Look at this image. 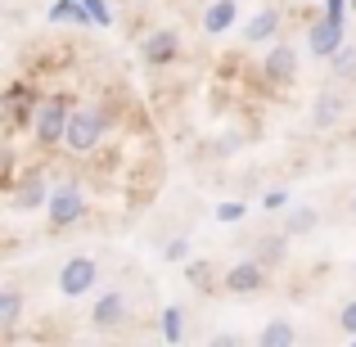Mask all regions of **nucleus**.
Wrapping results in <instances>:
<instances>
[{
  "instance_id": "20",
  "label": "nucleus",
  "mask_w": 356,
  "mask_h": 347,
  "mask_svg": "<svg viewBox=\"0 0 356 347\" xmlns=\"http://www.w3.org/2000/svg\"><path fill=\"white\" fill-rule=\"evenodd\" d=\"M190 280H194V289H203V293H212V289H217V284H212V266H208V261H194V266H190Z\"/></svg>"
},
{
  "instance_id": "23",
  "label": "nucleus",
  "mask_w": 356,
  "mask_h": 347,
  "mask_svg": "<svg viewBox=\"0 0 356 347\" xmlns=\"http://www.w3.org/2000/svg\"><path fill=\"white\" fill-rule=\"evenodd\" d=\"M163 257H167V261H185V257H190V239H185V234H181V239H167Z\"/></svg>"
},
{
  "instance_id": "5",
  "label": "nucleus",
  "mask_w": 356,
  "mask_h": 347,
  "mask_svg": "<svg viewBox=\"0 0 356 347\" xmlns=\"http://www.w3.org/2000/svg\"><path fill=\"white\" fill-rule=\"evenodd\" d=\"M266 280H270V266H261L257 257H243L221 275V289H226L230 298H252V293L266 289Z\"/></svg>"
},
{
  "instance_id": "11",
  "label": "nucleus",
  "mask_w": 356,
  "mask_h": 347,
  "mask_svg": "<svg viewBox=\"0 0 356 347\" xmlns=\"http://www.w3.org/2000/svg\"><path fill=\"white\" fill-rule=\"evenodd\" d=\"M280 27H284V9H280V5H266V9H257V14L243 23L239 36L248 45H266V41H275V36H280Z\"/></svg>"
},
{
  "instance_id": "8",
  "label": "nucleus",
  "mask_w": 356,
  "mask_h": 347,
  "mask_svg": "<svg viewBox=\"0 0 356 347\" xmlns=\"http://www.w3.org/2000/svg\"><path fill=\"white\" fill-rule=\"evenodd\" d=\"M307 45H312V54H316V59H325V63H330L334 54H339L343 45H348V41H343V18H330V14H325V18H316V23H312V32H307Z\"/></svg>"
},
{
  "instance_id": "14",
  "label": "nucleus",
  "mask_w": 356,
  "mask_h": 347,
  "mask_svg": "<svg viewBox=\"0 0 356 347\" xmlns=\"http://www.w3.org/2000/svg\"><path fill=\"white\" fill-rule=\"evenodd\" d=\"M293 343H298V325L289 321V316H270L252 347H293Z\"/></svg>"
},
{
  "instance_id": "10",
  "label": "nucleus",
  "mask_w": 356,
  "mask_h": 347,
  "mask_svg": "<svg viewBox=\"0 0 356 347\" xmlns=\"http://www.w3.org/2000/svg\"><path fill=\"white\" fill-rule=\"evenodd\" d=\"M348 108H352V99L343 95V90H321V95L312 99V127L334 131L343 118H348Z\"/></svg>"
},
{
  "instance_id": "27",
  "label": "nucleus",
  "mask_w": 356,
  "mask_h": 347,
  "mask_svg": "<svg viewBox=\"0 0 356 347\" xmlns=\"http://www.w3.org/2000/svg\"><path fill=\"white\" fill-rule=\"evenodd\" d=\"M348 5H352V9H356V0H348Z\"/></svg>"
},
{
  "instance_id": "18",
  "label": "nucleus",
  "mask_w": 356,
  "mask_h": 347,
  "mask_svg": "<svg viewBox=\"0 0 356 347\" xmlns=\"http://www.w3.org/2000/svg\"><path fill=\"white\" fill-rule=\"evenodd\" d=\"M0 325H5V334H14L23 325V293H18V284L0 289Z\"/></svg>"
},
{
  "instance_id": "29",
  "label": "nucleus",
  "mask_w": 356,
  "mask_h": 347,
  "mask_svg": "<svg viewBox=\"0 0 356 347\" xmlns=\"http://www.w3.org/2000/svg\"><path fill=\"white\" fill-rule=\"evenodd\" d=\"M352 347H356V343H352Z\"/></svg>"
},
{
  "instance_id": "24",
  "label": "nucleus",
  "mask_w": 356,
  "mask_h": 347,
  "mask_svg": "<svg viewBox=\"0 0 356 347\" xmlns=\"http://www.w3.org/2000/svg\"><path fill=\"white\" fill-rule=\"evenodd\" d=\"M208 347H243V339H239V334H230V330H221V334H212V339H208Z\"/></svg>"
},
{
  "instance_id": "15",
  "label": "nucleus",
  "mask_w": 356,
  "mask_h": 347,
  "mask_svg": "<svg viewBox=\"0 0 356 347\" xmlns=\"http://www.w3.org/2000/svg\"><path fill=\"white\" fill-rule=\"evenodd\" d=\"M235 18H239V5H235V0H212V5L203 9V32H208V36H221V32H230V27H235Z\"/></svg>"
},
{
  "instance_id": "17",
  "label": "nucleus",
  "mask_w": 356,
  "mask_h": 347,
  "mask_svg": "<svg viewBox=\"0 0 356 347\" xmlns=\"http://www.w3.org/2000/svg\"><path fill=\"white\" fill-rule=\"evenodd\" d=\"M5 113H9V122H27V127H32L36 95H32L27 86H9V95H5Z\"/></svg>"
},
{
  "instance_id": "25",
  "label": "nucleus",
  "mask_w": 356,
  "mask_h": 347,
  "mask_svg": "<svg viewBox=\"0 0 356 347\" xmlns=\"http://www.w3.org/2000/svg\"><path fill=\"white\" fill-rule=\"evenodd\" d=\"M243 212H248L243 203H221V208H217V217H221V221H239Z\"/></svg>"
},
{
  "instance_id": "3",
  "label": "nucleus",
  "mask_w": 356,
  "mask_h": 347,
  "mask_svg": "<svg viewBox=\"0 0 356 347\" xmlns=\"http://www.w3.org/2000/svg\"><path fill=\"white\" fill-rule=\"evenodd\" d=\"M45 217H50V230H68L77 226L81 217H86V190H81V181H59L50 194V208H45Z\"/></svg>"
},
{
  "instance_id": "21",
  "label": "nucleus",
  "mask_w": 356,
  "mask_h": 347,
  "mask_svg": "<svg viewBox=\"0 0 356 347\" xmlns=\"http://www.w3.org/2000/svg\"><path fill=\"white\" fill-rule=\"evenodd\" d=\"M163 321H167V343H181V321H185V312H181V307H167Z\"/></svg>"
},
{
  "instance_id": "12",
  "label": "nucleus",
  "mask_w": 356,
  "mask_h": 347,
  "mask_svg": "<svg viewBox=\"0 0 356 347\" xmlns=\"http://www.w3.org/2000/svg\"><path fill=\"white\" fill-rule=\"evenodd\" d=\"M140 54H145L149 68H167V63L181 54V36L167 32V27H158V32H149L145 41H140Z\"/></svg>"
},
{
  "instance_id": "1",
  "label": "nucleus",
  "mask_w": 356,
  "mask_h": 347,
  "mask_svg": "<svg viewBox=\"0 0 356 347\" xmlns=\"http://www.w3.org/2000/svg\"><path fill=\"white\" fill-rule=\"evenodd\" d=\"M104 136H108V108L104 104H72L68 136H63L68 154H95Z\"/></svg>"
},
{
  "instance_id": "7",
  "label": "nucleus",
  "mask_w": 356,
  "mask_h": 347,
  "mask_svg": "<svg viewBox=\"0 0 356 347\" xmlns=\"http://www.w3.org/2000/svg\"><path fill=\"white\" fill-rule=\"evenodd\" d=\"M50 176L45 172H32V176H23V185H14L9 190V208L14 212H36V208H50Z\"/></svg>"
},
{
  "instance_id": "2",
  "label": "nucleus",
  "mask_w": 356,
  "mask_h": 347,
  "mask_svg": "<svg viewBox=\"0 0 356 347\" xmlns=\"http://www.w3.org/2000/svg\"><path fill=\"white\" fill-rule=\"evenodd\" d=\"M68 118H72L68 95H41V99H36V113H32L36 149H59L63 136H68Z\"/></svg>"
},
{
  "instance_id": "16",
  "label": "nucleus",
  "mask_w": 356,
  "mask_h": 347,
  "mask_svg": "<svg viewBox=\"0 0 356 347\" xmlns=\"http://www.w3.org/2000/svg\"><path fill=\"white\" fill-rule=\"evenodd\" d=\"M316 226H321V212L312 208V203H302V208H293V212H284V230L289 239H302V234H312Z\"/></svg>"
},
{
  "instance_id": "9",
  "label": "nucleus",
  "mask_w": 356,
  "mask_h": 347,
  "mask_svg": "<svg viewBox=\"0 0 356 347\" xmlns=\"http://www.w3.org/2000/svg\"><path fill=\"white\" fill-rule=\"evenodd\" d=\"M127 316H131L127 293H122V289H108V293H99L95 312H90V325H95V330H122Z\"/></svg>"
},
{
  "instance_id": "22",
  "label": "nucleus",
  "mask_w": 356,
  "mask_h": 347,
  "mask_svg": "<svg viewBox=\"0 0 356 347\" xmlns=\"http://www.w3.org/2000/svg\"><path fill=\"white\" fill-rule=\"evenodd\" d=\"M339 330H343V334H352V339H356V298H352V302H343V307H339Z\"/></svg>"
},
{
  "instance_id": "26",
  "label": "nucleus",
  "mask_w": 356,
  "mask_h": 347,
  "mask_svg": "<svg viewBox=\"0 0 356 347\" xmlns=\"http://www.w3.org/2000/svg\"><path fill=\"white\" fill-rule=\"evenodd\" d=\"M352 221H356V194H352Z\"/></svg>"
},
{
  "instance_id": "28",
  "label": "nucleus",
  "mask_w": 356,
  "mask_h": 347,
  "mask_svg": "<svg viewBox=\"0 0 356 347\" xmlns=\"http://www.w3.org/2000/svg\"><path fill=\"white\" fill-rule=\"evenodd\" d=\"M352 275H356V266H352Z\"/></svg>"
},
{
  "instance_id": "4",
  "label": "nucleus",
  "mask_w": 356,
  "mask_h": 347,
  "mask_svg": "<svg viewBox=\"0 0 356 347\" xmlns=\"http://www.w3.org/2000/svg\"><path fill=\"white\" fill-rule=\"evenodd\" d=\"M95 284H99V261L86 257V252L68 257V261L59 266V275H54V289H59L63 298H86Z\"/></svg>"
},
{
  "instance_id": "19",
  "label": "nucleus",
  "mask_w": 356,
  "mask_h": 347,
  "mask_svg": "<svg viewBox=\"0 0 356 347\" xmlns=\"http://www.w3.org/2000/svg\"><path fill=\"white\" fill-rule=\"evenodd\" d=\"M330 77H339V81H356V45H343V50L330 59Z\"/></svg>"
},
{
  "instance_id": "6",
  "label": "nucleus",
  "mask_w": 356,
  "mask_h": 347,
  "mask_svg": "<svg viewBox=\"0 0 356 347\" xmlns=\"http://www.w3.org/2000/svg\"><path fill=\"white\" fill-rule=\"evenodd\" d=\"M261 77L270 81V86H293L298 81V50L289 41H275L266 50V59H261Z\"/></svg>"
},
{
  "instance_id": "13",
  "label": "nucleus",
  "mask_w": 356,
  "mask_h": 347,
  "mask_svg": "<svg viewBox=\"0 0 356 347\" xmlns=\"http://www.w3.org/2000/svg\"><path fill=\"white\" fill-rule=\"evenodd\" d=\"M252 257L261 261V266H280V261L289 257V234L284 230H266L252 239Z\"/></svg>"
}]
</instances>
